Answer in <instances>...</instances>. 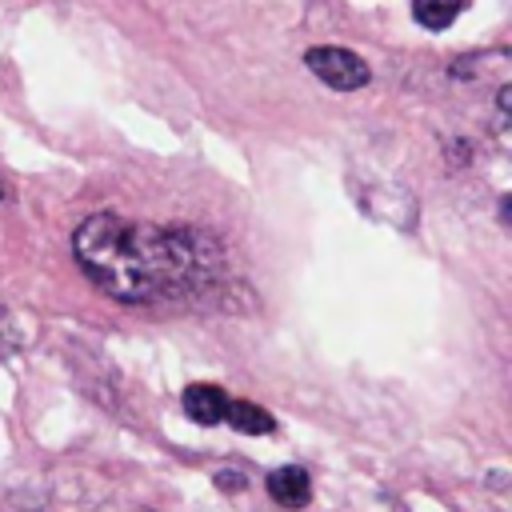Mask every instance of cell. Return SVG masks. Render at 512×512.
<instances>
[{"label": "cell", "instance_id": "obj_1", "mask_svg": "<svg viewBox=\"0 0 512 512\" xmlns=\"http://www.w3.org/2000/svg\"><path fill=\"white\" fill-rule=\"evenodd\" d=\"M72 256L84 276L124 304H156L184 296L220 256L204 232L136 224L116 212H96L72 232Z\"/></svg>", "mask_w": 512, "mask_h": 512}, {"label": "cell", "instance_id": "obj_2", "mask_svg": "<svg viewBox=\"0 0 512 512\" xmlns=\"http://www.w3.org/2000/svg\"><path fill=\"white\" fill-rule=\"evenodd\" d=\"M304 64H308L312 76H320V80H324L328 88H336V92H352V88H364V84L372 80L368 64H364L356 52L340 48V44L308 48V52H304Z\"/></svg>", "mask_w": 512, "mask_h": 512}, {"label": "cell", "instance_id": "obj_3", "mask_svg": "<svg viewBox=\"0 0 512 512\" xmlns=\"http://www.w3.org/2000/svg\"><path fill=\"white\" fill-rule=\"evenodd\" d=\"M268 496H272L276 504H284V508H304V504L312 500V480H308L304 468L284 464V468H276V472L268 476Z\"/></svg>", "mask_w": 512, "mask_h": 512}, {"label": "cell", "instance_id": "obj_4", "mask_svg": "<svg viewBox=\"0 0 512 512\" xmlns=\"http://www.w3.org/2000/svg\"><path fill=\"white\" fill-rule=\"evenodd\" d=\"M224 408H228V396L216 384H188L184 388V412L196 424H220L224 420Z\"/></svg>", "mask_w": 512, "mask_h": 512}, {"label": "cell", "instance_id": "obj_5", "mask_svg": "<svg viewBox=\"0 0 512 512\" xmlns=\"http://www.w3.org/2000/svg\"><path fill=\"white\" fill-rule=\"evenodd\" d=\"M224 420H228L236 432H244V436H268V432L276 428V420H272L260 404H252V400H228Z\"/></svg>", "mask_w": 512, "mask_h": 512}, {"label": "cell", "instance_id": "obj_6", "mask_svg": "<svg viewBox=\"0 0 512 512\" xmlns=\"http://www.w3.org/2000/svg\"><path fill=\"white\" fill-rule=\"evenodd\" d=\"M464 4H468V0H412V16H416L424 28L440 32V28H448V24L464 12Z\"/></svg>", "mask_w": 512, "mask_h": 512}, {"label": "cell", "instance_id": "obj_7", "mask_svg": "<svg viewBox=\"0 0 512 512\" xmlns=\"http://www.w3.org/2000/svg\"><path fill=\"white\" fill-rule=\"evenodd\" d=\"M16 348V324H12V316L0 308V356H8Z\"/></svg>", "mask_w": 512, "mask_h": 512}, {"label": "cell", "instance_id": "obj_8", "mask_svg": "<svg viewBox=\"0 0 512 512\" xmlns=\"http://www.w3.org/2000/svg\"><path fill=\"white\" fill-rule=\"evenodd\" d=\"M216 484L236 492V488H244V476H240V472H220V476H216Z\"/></svg>", "mask_w": 512, "mask_h": 512}, {"label": "cell", "instance_id": "obj_9", "mask_svg": "<svg viewBox=\"0 0 512 512\" xmlns=\"http://www.w3.org/2000/svg\"><path fill=\"white\" fill-rule=\"evenodd\" d=\"M0 196H4V180H0Z\"/></svg>", "mask_w": 512, "mask_h": 512}, {"label": "cell", "instance_id": "obj_10", "mask_svg": "<svg viewBox=\"0 0 512 512\" xmlns=\"http://www.w3.org/2000/svg\"><path fill=\"white\" fill-rule=\"evenodd\" d=\"M140 512H148V508H140Z\"/></svg>", "mask_w": 512, "mask_h": 512}]
</instances>
